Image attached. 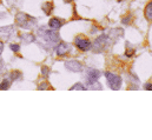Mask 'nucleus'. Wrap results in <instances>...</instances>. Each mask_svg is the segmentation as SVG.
<instances>
[{"instance_id":"nucleus-1","label":"nucleus","mask_w":152,"mask_h":140,"mask_svg":"<svg viewBox=\"0 0 152 140\" xmlns=\"http://www.w3.org/2000/svg\"><path fill=\"white\" fill-rule=\"evenodd\" d=\"M38 33H39V35H40V38L45 39L48 44H56V42H58V41L60 40L59 34H58V32H57L56 30L47 31L46 28H39Z\"/></svg>"},{"instance_id":"nucleus-2","label":"nucleus","mask_w":152,"mask_h":140,"mask_svg":"<svg viewBox=\"0 0 152 140\" xmlns=\"http://www.w3.org/2000/svg\"><path fill=\"white\" fill-rule=\"evenodd\" d=\"M15 19H17L18 25L20 27H23V28H30L36 23V20L32 17H30V15H27L25 13H18L17 17H15Z\"/></svg>"},{"instance_id":"nucleus-3","label":"nucleus","mask_w":152,"mask_h":140,"mask_svg":"<svg viewBox=\"0 0 152 140\" xmlns=\"http://www.w3.org/2000/svg\"><path fill=\"white\" fill-rule=\"evenodd\" d=\"M105 77L107 79V84L110 86L111 90H119L120 86H121V78L115 74V73H112V72H105Z\"/></svg>"},{"instance_id":"nucleus-4","label":"nucleus","mask_w":152,"mask_h":140,"mask_svg":"<svg viewBox=\"0 0 152 140\" xmlns=\"http://www.w3.org/2000/svg\"><path fill=\"white\" fill-rule=\"evenodd\" d=\"M75 44H76L77 48L83 51V52H87L92 48V45H91L90 40L85 39V38H81V36H77L75 39Z\"/></svg>"},{"instance_id":"nucleus-5","label":"nucleus","mask_w":152,"mask_h":140,"mask_svg":"<svg viewBox=\"0 0 152 140\" xmlns=\"http://www.w3.org/2000/svg\"><path fill=\"white\" fill-rule=\"evenodd\" d=\"M107 41H109V36L106 34L99 35V36L96 39L94 44H93V50H94L96 52H102V51L105 48V46L107 45Z\"/></svg>"},{"instance_id":"nucleus-6","label":"nucleus","mask_w":152,"mask_h":140,"mask_svg":"<svg viewBox=\"0 0 152 140\" xmlns=\"http://www.w3.org/2000/svg\"><path fill=\"white\" fill-rule=\"evenodd\" d=\"M99 77H100V72H99L98 70H94V69H90V70H87L86 75H85L86 81H87L88 85H91V84L98 81Z\"/></svg>"},{"instance_id":"nucleus-7","label":"nucleus","mask_w":152,"mask_h":140,"mask_svg":"<svg viewBox=\"0 0 152 140\" xmlns=\"http://www.w3.org/2000/svg\"><path fill=\"white\" fill-rule=\"evenodd\" d=\"M65 67L69 71L76 72V73L83 71V65L79 61H77V60H69V61H66L65 63Z\"/></svg>"},{"instance_id":"nucleus-8","label":"nucleus","mask_w":152,"mask_h":140,"mask_svg":"<svg viewBox=\"0 0 152 140\" xmlns=\"http://www.w3.org/2000/svg\"><path fill=\"white\" fill-rule=\"evenodd\" d=\"M70 50H71V46H70V44H67V42H60V44L57 46V48H56V52H57V55H59V57H63V55L67 54V53L70 52Z\"/></svg>"},{"instance_id":"nucleus-9","label":"nucleus","mask_w":152,"mask_h":140,"mask_svg":"<svg viewBox=\"0 0 152 140\" xmlns=\"http://www.w3.org/2000/svg\"><path fill=\"white\" fill-rule=\"evenodd\" d=\"M48 26L51 27V30H56L57 31V30H59L63 26V21L57 19V18H52L50 20V23H48Z\"/></svg>"},{"instance_id":"nucleus-10","label":"nucleus","mask_w":152,"mask_h":140,"mask_svg":"<svg viewBox=\"0 0 152 140\" xmlns=\"http://www.w3.org/2000/svg\"><path fill=\"white\" fill-rule=\"evenodd\" d=\"M42 11L45 12V14L50 15L51 12L53 11V4H52V2H45V4L42 5Z\"/></svg>"},{"instance_id":"nucleus-11","label":"nucleus","mask_w":152,"mask_h":140,"mask_svg":"<svg viewBox=\"0 0 152 140\" xmlns=\"http://www.w3.org/2000/svg\"><path fill=\"white\" fill-rule=\"evenodd\" d=\"M145 17L148 20H152V1H150L145 7Z\"/></svg>"},{"instance_id":"nucleus-12","label":"nucleus","mask_w":152,"mask_h":140,"mask_svg":"<svg viewBox=\"0 0 152 140\" xmlns=\"http://www.w3.org/2000/svg\"><path fill=\"white\" fill-rule=\"evenodd\" d=\"M20 38H21V40L25 41V42H33V41L36 40V38H34L33 34H21Z\"/></svg>"},{"instance_id":"nucleus-13","label":"nucleus","mask_w":152,"mask_h":140,"mask_svg":"<svg viewBox=\"0 0 152 140\" xmlns=\"http://www.w3.org/2000/svg\"><path fill=\"white\" fill-rule=\"evenodd\" d=\"M10 86H11V80L5 79V80H4V81L0 84V90H7Z\"/></svg>"},{"instance_id":"nucleus-14","label":"nucleus","mask_w":152,"mask_h":140,"mask_svg":"<svg viewBox=\"0 0 152 140\" xmlns=\"http://www.w3.org/2000/svg\"><path fill=\"white\" fill-rule=\"evenodd\" d=\"M70 90H71V91H73V90H80V91H84V90H86V87H85L84 85H81V82H77L76 85H73Z\"/></svg>"},{"instance_id":"nucleus-15","label":"nucleus","mask_w":152,"mask_h":140,"mask_svg":"<svg viewBox=\"0 0 152 140\" xmlns=\"http://www.w3.org/2000/svg\"><path fill=\"white\" fill-rule=\"evenodd\" d=\"M90 88L91 90H102V85L98 82V81H96V82H93V84H91V86H90Z\"/></svg>"},{"instance_id":"nucleus-16","label":"nucleus","mask_w":152,"mask_h":140,"mask_svg":"<svg viewBox=\"0 0 152 140\" xmlns=\"http://www.w3.org/2000/svg\"><path fill=\"white\" fill-rule=\"evenodd\" d=\"M10 48H11L13 52H19V51H20V45H18V44H12V45H10Z\"/></svg>"},{"instance_id":"nucleus-17","label":"nucleus","mask_w":152,"mask_h":140,"mask_svg":"<svg viewBox=\"0 0 152 140\" xmlns=\"http://www.w3.org/2000/svg\"><path fill=\"white\" fill-rule=\"evenodd\" d=\"M133 53H134V50H132V48H127L126 50V52H125V54H126V57H132L133 55Z\"/></svg>"},{"instance_id":"nucleus-18","label":"nucleus","mask_w":152,"mask_h":140,"mask_svg":"<svg viewBox=\"0 0 152 140\" xmlns=\"http://www.w3.org/2000/svg\"><path fill=\"white\" fill-rule=\"evenodd\" d=\"M144 88H145V90H148V91L152 90V84L151 82H146V84L144 85Z\"/></svg>"},{"instance_id":"nucleus-19","label":"nucleus","mask_w":152,"mask_h":140,"mask_svg":"<svg viewBox=\"0 0 152 140\" xmlns=\"http://www.w3.org/2000/svg\"><path fill=\"white\" fill-rule=\"evenodd\" d=\"M48 72H50V71H48V69L42 67V75H45V77H46V75H48Z\"/></svg>"},{"instance_id":"nucleus-20","label":"nucleus","mask_w":152,"mask_h":140,"mask_svg":"<svg viewBox=\"0 0 152 140\" xmlns=\"http://www.w3.org/2000/svg\"><path fill=\"white\" fill-rule=\"evenodd\" d=\"M130 19H131V17H130V15H129V17H127V18H125V19H123V20H121V23H123V24H127V23H129V20H130Z\"/></svg>"},{"instance_id":"nucleus-21","label":"nucleus","mask_w":152,"mask_h":140,"mask_svg":"<svg viewBox=\"0 0 152 140\" xmlns=\"http://www.w3.org/2000/svg\"><path fill=\"white\" fill-rule=\"evenodd\" d=\"M2 50H4V44L0 41V54L2 53Z\"/></svg>"},{"instance_id":"nucleus-22","label":"nucleus","mask_w":152,"mask_h":140,"mask_svg":"<svg viewBox=\"0 0 152 140\" xmlns=\"http://www.w3.org/2000/svg\"><path fill=\"white\" fill-rule=\"evenodd\" d=\"M64 1H65V2H67V4H69V2H71V1H73V0H64Z\"/></svg>"}]
</instances>
